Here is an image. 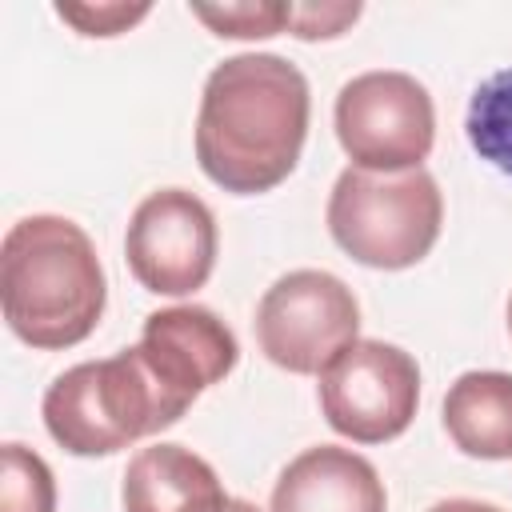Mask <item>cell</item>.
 I'll return each mask as SVG.
<instances>
[{
    "label": "cell",
    "instance_id": "cell-16",
    "mask_svg": "<svg viewBox=\"0 0 512 512\" xmlns=\"http://www.w3.org/2000/svg\"><path fill=\"white\" fill-rule=\"evenodd\" d=\"M152 12V4H124V0H108V4H56V16L64 24H72L80 36H120L132 24H140Z\"/></svg>",
    "mask_w": 512,
    "mask_h": 512
},
{
    "label": "cell",
    "instance_id": "cell-10",
    "mask_svg": "<svg viewBox=\"0 0 512 512\" xmlns=\"http://www.w3.org/2000/svg\"><path fill=\"white\" fill-rule=\"evenodd\" d=\"M272 512H388V492L360 452L312 444L276 476Z\"/></svg>",
    "mask_w": 512,
    "mask_h": 512
},
{
    "label": "cell",
    "instance_id": "cell-11",
    "mask_svg": "<svg viewBox=\"0 0 512 512\" xmlns=\"http://www.w3.org/2000/svg\"><path fill=\"white\" fill-rule=\"evenodd\" d=\"M120 500L124 512H228L232 504L204 456L164 440L128 460Z\"/></svg>",
    "mask_w": 512,
    "mask_h": 512
},
{
    "label": "cell",
    "instance_id": "cell-9",
    "mask_svg": "<svg viewBox=\"0 0 512 512\" xmlns=\"http://www.w3.org/2000/svg\"><path fill=\"white\" fill-rule=\"evenodd\" d=\"M136 348L156 372V380L184 408H192V400L204 388L220 384L240 360L236 332L204 304H176L148 312Z\"/></svg>",
    "mask_w": 512,
    "mask_h": 512
},
{
    "label": "cell",
    "instance_id": "cell-1",
    "mask_svg": "<svg viewBox=\"0 0 512 512\" xmlns=\"http://www.w3.org/2000/svg\"><path fill=\"white\" fill-rule=\"evenodd\" d=\"M308 80L276 52L220 60L200 92L196 160L200 172L232 192L260 196L284 184L308 140Z\"/></svg>",
    "mask_w": 512,
    "mask_h": 512
},
{
    "label": "cell",
    "instance_id": "cell-6",
    "mask_svg": "<svg viewBox=\"0 0 512 512\" xmlns=\"http://www.w3.org/2000/svg\"><path fill=\"white\" fill-rule=\"evenodd\" d=\"M356 332L360 304L352 288L324 268L284 272L256 304V344L292 376H320L356 344Z\"/></svg>",
    "mask_w": 512,
    "mask_h": 512
},
{
    "label": "cell",
    "instance_id": "cell-17",
    "mask_svg": "<svg viewBox=\"0 0 512 512\" xmlns=\"http://www.w3.org/2000/svg\"><path fill=\"white\" fill-rule=\"evenodd\" d=\"M360 4H292L288 32L296 40H336L348 24H356Z\"/></svg>",
    "mask_w": 512,
    "mask_h": 512
},
{
    "label": "cell",
    "instance_id": "cell-20",
    "mask_svg": "<svg viewBox=\"0 0 512 512\" xmlns=\"http://www.w3.org/2000/svg\"><path fill=\"white\" fill-rule=\"evenodd\" d=\"M508 332H512V296H508Z\"/></svg>",
    "mask_w": 512,
    "mask_h": 512
},
{
    "label": "cell",
    "instance_id": "cell-2",
    "mask_svg": "<svg viewBox=\"0 0 512 512\" xmlns=\"http://www.w3.org/2000/svg\"><path fill=\"white\" fill-rule=\"evenodd\" d=\"M4 324L28 348H72L88 340L108 304V280L88 232L52 212L16 220L0 248Z\"/></svg>",
    "mask_w": 512,
    "mask_h": 512
},
{
    "label": "cell",
    "instance_id": "cell-18",
    "mask_svg": "<svg viewBox=\"0 0 512 512\" xmlns=\"http://www.w3.org/2000/svg\"><path fill=\"white\" fill-rule=\"evenodd\" d=\"M428 512H504L488 500H468V496H452V500H436Z\"/></svg>",
    "mask_w": 512,
    "mask_h": 512
},
{
    "label": "cell",
    "instance_id": "cell-7",
    "mask_svg": "<svg viewBox=\"0 0 512 512\" xmlns=\"http://www.w3.org/2000/svg\"><path fill=\"white\" fill-rule=\"evenodd\" d=\"M420 404L416 360L384 340H356L320 372V412L352 444H388Z\"/></svg>",
    "mask_w": 512,
    "mask_h": 512
},
{
    "label": "cell",
    "instance_id": "cell-15",
    "mask_svg": "<svg viewBox=\"0 0 512 512\" xmlns=\"http://www.w3.org/2000/svg\"><path fill=\"white\" fill-rule=\"evenodd\" d=\"M196 20H204L224 40H264L288 32L292 4L280 0H240V4H188Z\"/></svg>",
    "mask_w": 512,
    "mask_h": 512
},
{
    "label": "cell",
    "instance_id": "cell-19",
    "mask_svg": "<svg viewBox=\"0 0 512 512\" xmlns=\"http://www.w3.org/2000/svg\"><path fill=\"white\" fill-rule=\"evenodd\" d=\"M228 512H260V508H256V504H248V500H232V504H228Z\"/></svg>",
    "mask_w": 512,
    "mask_h": 512
},
{
    "label": "cell",
    "instance_id": "cell-12",
    "mask_svg": "<svg viewBox=\"0 0 512 512\" xmlns=\"http://www.w3.org/2000/svg\"><path fill=\"white\" fill-rule=\"evenodd\" d=\"M444 432L476 460H512V372H464L444 392Z\"/></svg>",
    "mask_w": 512,
    "mask_h": 512
},
{
    "label": "cell",
    "instance_id": "cell-3",
    "mask_svg": "<svg viewBox=\"0 0 512 512\" xmlns=\"http://www.w3.org/2000/svg\"><path fill=\"white\" fill-rule=\"evenodd\" d=\"M44 428L72 456H112L160 428H172L188 408L156 380L140 348L108 360H84L60 372L44 392Z\"/></svg>",
    "mask_w": 512,
    "mask_h": 512
},
{
    "label": "cell",
    "instance_id": "cell-4",
    "mask_svg": "<svg viewBox=\"0 0 512 512\" xmlns=\"http://www.w3.org/2000/svg\"><path fill=\"white\" fill-rule=\"evenodd\" d=\"M444 196L432 172L344 168L328 196L332 240L364 268L400 272L420 264L440 240Z\"/></svg>",
    "mask_w": 512,
    "mask_h": 512
},
{
    "label": "cell",
    "instance_id": "cell-8",
    "mask_svg": "<svg viewBox=\"0 0 512 512\" xmlns=\"http://www.w3.org/2000/svg\"><path fill=\"white\" fill-rule=\"evenodd\" d=\"M216 216L188 188L148 192L124 236L128 272L156 296H192L216 268Z\"/></svg>",
    "mask_w": 512,
    "mask_h": 512
},
{
    "label": "cell",
    "instance_id": "cell-5",
    "mask_svg": "<svg viewBox=\"0 0 512 512\" xmlns=\"http://www.w3.org/2000/svg\"><path fill=\"white\" fill-rule=\"evenodd\" d=\"M336 140L352 168L412 172L436 144V108L428 88L392 68L360 72L336 92Z\"/></svg>",
    "mask_w": 512,
    "mask_h": 512
},
{
    "label": "cell",
    "instance_id": "cell-13",
    "mask_svg": "<svg viewBox=\"0 0 512 512\" xmlns=\"http://www.w3.org/2000/svg\"><path fill=\"white\" fill-rule=\"evenodd\" d=\"M464 132L480 160L512 176V68H500L488 80H480V88L468 100Z\"/></svg>",
    "mask_w": 512,
    "mask_h": 512
},
{
    "label": "cell",
    "instance_id": "cell-14",
    "mask_svg": "<svg viewBox=\"0 0 512 512\" xmlns=\"http://www.w3.org/2000/svg\"><path fill=\"white\" fill-rule=\"evenodd\" d=\"M0 512H56V480L44 456L8 440L0 468Z\"/></svg>",
    "mask_w": 512,
    "mask_h": 512
}]
</instances>
